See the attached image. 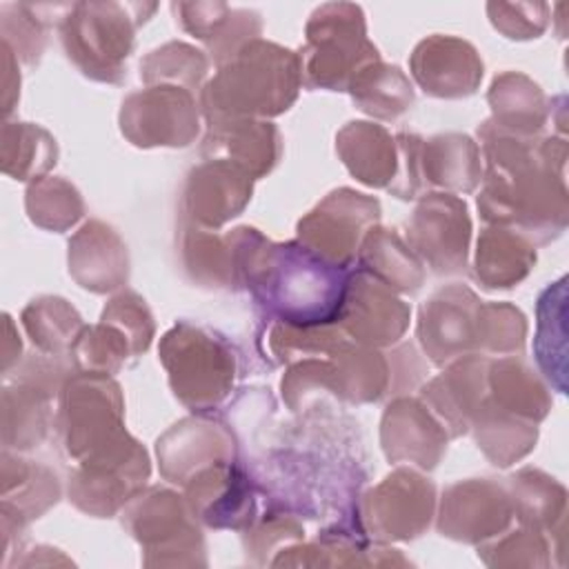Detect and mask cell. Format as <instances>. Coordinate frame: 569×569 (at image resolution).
I'll return each mask as SVG.
<instances>
[{"mask_svg":"<svg viewBox=\"0 0 569 569\" xmlns=\"http://www.w3.org/2000/svg\"><path fill=\"white\" fill-rule=\"evenodd\" d=\"M485 156L478 211L487 224L509 227L549 244L569 222L565 180L567 142L558 136H518L485 120L478 127Z\"/></svg>","mask_w":569,"mask_h":569,"instance_id":"6da1fadb","label":"cell"},{"mask_svg":"<svg viewBox=\"0 0 569 569\" xmlns=\"http://www.w3.org/2000/svg\"><path fill=\"white\" fill-rule=\"evenodd\" d=\"M238 284L280 325L322 327L336 325L351 269L338 267L300 244L271 242L253 227L227 233Z\"/></svg>","mask_w":569,"mask_h":569,"instance_id":"7a4b0ae2","label":"cell"},{"mask_svg":"<svg viewBox=\"0 0 569 569\" xmlns=\"http://www.w3.org/2000/svg\"><path fill=\"white\" fill-rule=\"evenodd\" d=\"M56 427L62 451L82 471L124 476L142 485L149 478L147 451L124 429V400L111 376L71 373L60 389Z\"/></svg>","mask_w":569,"mask_h":569,"instance_id":"3957f363","label":"cell"},{"mask_svg":"<svg viewBox=\"0 0 569 569\" xmlns=\"http://www.w3.org/2000/svg\"><path fill=\"white\" fill-rule=\"evenodd\" d=\"M302 84L300 56L256 38L200 89V109L209 122L264 120L284 113Z\"/></svg>","mask_w":569,"mask_h":569,"instance_id":"277c9868","label":"cell"},{"mask_svg":"<svg viewBox=\"0 0 569 569\" xmlns=\"http://www.w3.org/2000/svg\"><path fill=\"white\" fill-rule=\"evenodd\" d=\"M156 4L140 2H76L60 20V38L69 60L91 80L120 84L136 29Z\"/></svg>","mask_w":569,"mask_h":569,"instance_id":"5b68a950","label":"cell"},{"mask_svg":"<svg viewBox=\"0 0 569 569\" xmlns=\"http://www.w3.org/2000/svg\"><path fill=\"white\" fill-rule=\"evenodd\" d=\"M298 56L302 84L327 91H347L367 64L380 60L367 38L362 9L349 2H329L311 13L307 42Z\"/></svg>","mask_w":569,"mask_h":569,"instance_id":"8992f818","label":"cell"},{"mask_svg":"<svg viewBox=\"0 0 569 569\" xmlns=\"http://www.w3.org/2000/svg\"><path fill=\"white\" fill-rule=\"evenodd\" d=\"M160 362L169 373L173 396L191 411L216 409L233 387L231 347L191 322H178L162 336Z\"/></svg>","mask_w":569,"mask_h":569,"instance_id":"52a82bcc","label":"cell"},{"mask_svg":"<svg viewBox=\"0 0 569 569\" xmlns=\"http://www.w3.org/2000/svg\"><path fill=\"white\" fill-rule=\"evenodd\" d=\"M122 527L142 545L147 567L207 565L198 520L187 500L171 489L138 491L124 505Z\"/></svg>","mask_w":569,"mask_h":569,"instance_id":"ba28073f","label":"cell"},{"mask_svg":"<svg viewBox=\"0 0 569 569\" xmlns=\"http://www.w3.org/2000/svg\"><path fill=\"white\" fill-rule=\"evenodd\" d=\"M200 104L193 93L173 84H151L122 100V136L142 149L189 147L200 131Z\"/></svg>","mask_w":569,"mask_h":569,"instance_id":"9c48e42d","label":"cell"},{"mask_svg":"<svg viewBox=\"0 0 569 569\" xmlns=\"http://www.w3.org/2000/svg\"><path fill=\"white\" fill-rule=\"evenodd\" d=\"M471 218L462 198L429 191L407 220V244L436 276L467 271Z\"/></svg>","mask_w":569,"mask_h":569,"instance_id":"30bf717a","label":"cell"},{"mask_svg":"<svg viewBox=\"0 0 569 569\" xmlns=\"http://www.w3.org/2000/svg\"><path fill=\"white\" fill-rule=\"evenodd\" d=\"M380 220V202L340 187L327 193L298 222V242L331 264L349 269L365 233Z\"/></svg>","mask_w":569,"mask_h":569,"instance_id":"8fae6325","label":"cell"},{"mask_svg":"<svg viewBox=\"0 0 569 569\" xmlns=\"http://www.w3.org/2000/svg\"><path fill=\"white\" fill-rule=\"evenodd\" d=\"M433 507V482L413 469L400 467L362 496L358 520L373 540H411L429 527Z\"/></svg>","mask_w":569,"mask_h":569,"instance_id":"7c38bea8","label":"cell"},{"mask_svg":"<svg viewBox=\"0 0 569 569\" xmlns=\"http://www.w3.org/2000/svg\"><path fill=\"white\" fill-rule=\"evenodd\" d=\"M511 518L513 505L505 482L467 478L442 491L438 531L458 542L480 545L500 536Z\"/></svg>","mask_w":569,"mask_h":569,"instance_id":"4fadbf2b","label":"cell"},{"mask_svg":"<svg viewBox=\"0 0 569 569\" xmlns=\"http://www.w3.org/2000/svg\"><path fill=\"white\" fill-rule=\"evenodd\" d=\"M480 298L465 284H447L429 296L418 311V342L436 367L476 353Z\"/></svg>","mask_w":569,"mask_h":569,"instance_id":"5bb4252c","label":"cell"},{"mask_svg":"<svg viewBox=\"0 0 569 569\" xmlns=\"http://www.w3.org/2000/svg\"><path fill=\"white\" fill-rule=\"evenodd\" d=\"M409 305L396 298V291L362 269H351L336 322L347 338L373 349L396 345L409 327Z\"/></svg>","mask_w":569,"mask_h":569,"instance_id":"9a60e30c","label":"cell"},{"mask_svg":"<svg viewBox=\"0 0 569 569\" xmlns=\"http://www.w3.org/2000/svg\"><path fill=\"white\" fill-rule=\"evenodd\" d=\"M193 518L213 529H249L256 520V487L238 460L211 465L184 485Z\"/></svg>","mask_w":569,"mask_h":569,"instance_id":"2e32d148","label":"cell"},{"mask_svg":"<svg viewBox=\"0 0 569 569\" xmlns=\"http://www.w3.org/2000/svg\"><path fill=\"white\" fill-rule=\"evenodd\" d=\"M253 193V178L227 158H207L184 182V218L202 229H218L240 216Z\"/></svg>","mask_w":569,"mask_h":569,"instance_id":"e0dca14e","label":"cell"},{"mask_svg":"<svg viewBox=\"0 0 569 569\" xmlns=\"http://www.w3.org/2000/svg\"><path fill=\"white\" fill-rule=\"evenodd\" d=\"M409 69L427 96L447 100L473 96L485 71L473 44L442 33H433L416 44Z\"/></svg>","mask_w":569,"mask_h":569,"instance_id":"ac0fdd59","label":"cell"},{"mask_svg":"<svg viewBox=\"0 0 569 569\" xmlns=\"http://www.w3.org/2000/svg\"><path fill=\"white\" fill-rule=\"evenodd\" d=\"M449 433L420 398H393L380 422V445L389 462L433 469L447 451Z\"/></svg>","mask_w":569,"mask_h":569,"instance_id":"d6986e66","label":"cell"},{"mask_svg":"<svg viewBox=\"0 0 569 569\" xmlns=\"http://www.w3.org/2000/svg\"><path fill=\"white\" fill-rule=\"evenodd\" d=\"M160 473L173 485H187L198 471L236 460L233 433L213 420L184 418L156 442Z\"/></svg>","mask_w":569,"mask_h":569,"instance_id":"ffe728a7","label":"cell"},{"mask_svg":"<svg viewBox=\"0 0 569 569\" xmlns=\"http://www.w3.org/2000/svg\"><path fill=\"white\" fill-rule=\"evenodd\" d=\"M489 356L467 353L449 362V367L420 389V400L440 420L449 438L469 431L471 418L487 396Z\"/></svg>","mask_w":569,"mask_h":569,"instance_id":"44dd1931","label":"cell"},{"mask_svg":"<svg viewBox=\"0 0 569 569\" xmlns=\"http://www.w3.org/2000/svg\"><path fill=\"white\" fill-rule=\"evenodd\" d=\"M69 273L87 291L109 293L129 278L127 244L100 220L84 222L69 240Z\"/></svg>","mask_w":569,"mask_h":569,"instance_id":"7402d4cb","label":"cell"},{"mask_svg":"<svg viewBox=\"0 0 569 569\" xmlns=\"http://www.w3.org/2000/svg\"><path fill=\"white\" fill-rule=\"evenodd\" d=\"M171 11L180 27L202 40L220 67L244 44L260 38L262 22L251 9H233L222 2H173Z\"/></svg>","mask_w":569,"mask_h":569,"instance_id":"603a6c76","label":"cell"},{"mask_svg":"<svg viewBox=\"0 0 569 569\" xmlns=\"http://www.w3.org/2000/svg\"><path fill=\"white\" fill-rule=\"evenodd\" d=\"M202 156L227 158L244 169L253 180L267 176L282 156V138L267 120L209 122L202 140Z\"/></svg>","mask_w":569,"mask_h":569,"instance_id":"cb8c5ba5","label":"cell"},{"mask_svg":"<svg viewBox=\"0 0 569 569\" xmlns=\"http://www.w3.org/2000/svg\"><path fill=\"white\" fill-rule=\"evenodd\" d=\"M336 151L347 171L362 184L389 189L396 180L398 144L382 124L347 122L336 136Z\"/></svg>","mask_w":569,"mask_h":569,"instance_id":"d4e9b609","label":"cell"},{"mask_svg":"<svg viewBox=\"0 0 569 569\" xmlns=\"http://www.w3.org/2000/svg\"><path fill=\"white\" fill-rule=\"evenodd\" d=\"M420 176L425 193H471L482 182L480 147L465 133H440L422 140Z\"/></svg>","mask_w":569,"mask_h":569,"instance_id":"484cf974","label":"cell"},{"mask_svg":"<svg viewBox=\"0 0 569 569\" xmlns=\"http://www.w3.org/2000/svg\"><path fill=\"white\" fill-rule=\"evenodd\" d=\"M536 267V244L522 233L489 224L476 244L473 278L485 289H511Z\"/></svg>","mask_w":569,"mask_h":569,"instance_id":"4316f807","label":"cell"},{"mask_svg":"<svg viewBox=\"0 0 569 569\" xmlns=\"http://www.w3.org/2000/svg\"><path fill=\"white\" fill-rule=\"evenodd\" d=\"M487 102L491 122L509 133L540 136L549 120V98L529 76L505 71L491 80Z\"/></svg>","mask_w":569,"mask_h":569,"instance_id":"83f0119b","label":"cell"},{"mask_svg":"<svg viewBox=\"0 0 569 569\" xmlns=\"http://www.w3.org/2000/svg\"><path fill=\"white\" fill-rule=\"evenodd\" d=\"M358 269L398 293H416L425 282V264L393 231L373 224L358 247Z\"/></svg>","mask_w":569,"mask_h":569,"instance_id":"f1b7e54d","label":"cell"},{"mask_svg":"<svg viewBox=\"0 0 569 569\" xmlns=\"http://www.w3.org/2000/svg\"><path fill=\"white\" fill-rule=\"evenodd\" d=\"M478 447L496 467H511L525 458L538 440V422L496 405L489 393L476 409L469 427Z\"/></svg>","mask_w":569,"mask_h":569,"instance_id":"f546056e","label":"cell"},{"mask_svg":"<svg viewBox=\"0 0 569 569\" xmlns=\"http://www.w3.org/2000/svg\"><path fill=\"white\" fill-rule=\"evenodd\" d=\"M487 393L502 409L533 422L545 420L551 409L549 387L522 358L516 356L489 360Z\"/></svg>","mask_w":569,"mask_h":569,"instance_id":"4dcf8cb0","label":"cell"},{"mask_svg":"<svg viewBox=\"0 0 569 569\" xmlns=\"http://www.w3.org/2000/svg\"><path fill=\"white\" fill-rule=\"evenodd\" d=\"M513 516L527 529L540 533H560L567 511L565 487L540 469H520L507 478Z\"/></svg>","mask_w":569,"mask_h":569,"instance_id":"1f68e13d","label":"cell"},{"mask_svg":"<svg viewBox=\"0 0 569 569\" xmlns=\"http://www.w3.org/2000/svg\"><path fill=\"white\" fill-rule=\"evenodd\" d=\"M538 329L533 338V353L540 371L558 393H565L567 378V278L551 282L540 296L536 307Z\"/></svg>","mask_w":569,"mask_h":569,"instance_id":"d6a6232c","label":"cell"},{"mask_svg":"<svg viewBox=\"0 0 569 569\" xmlns=\"http://www.w3.org/2000/svg\"><path fill=\"white\" fill-rule=\"evenodd\" d=\"M353 104L378 120H396L413 104V87L396 64L371 62L349 84Z\"/></svg>","mask_w":569,"mask_h":569,"instance_id":"836d02e7","label":"cell"},{"mask_svg":"<svg viewBox=\"0 0 569 569\" xmlns=\"http://www.w3.org/2000/svg\"><path fill=\"white\" fill-rule=\"evenodd\" d=\"M22 327L42 353L67 356L84 325L64 298L40 296L24 307Z\"/></svg>","mask_w":569,"mask_h":569,"instance_id":"e575fe53","label":"cell"},{"mask_svg":"<svg viewBox=\"0 0 569 569\" xmlns=\"http://www.w3.org/2000/svg\"><path fill=\"white\" fill-rule=\"evenodd\" d=\"M58 160L56 138L31 122H4L2 171L16 180L40 178Z\"/></svg>","mask_w":569,"mask_h":569,"instance_id":"d590c367","label":"cell"},{"mask_svg":"<svg viewBox=\"0 0 569 569\" xmlns=\"http://www.w3.org/2000/svg\"><path fill=\"white\" fill-rule=\"evenodd\" d=\"M2 460H7L16 471L18 480H2V507L11 509L22 522L40 518L60 498V482L49 467L36 465L33 460L9 458L4 449Z\"/></svg>","mask_w":569,"mask_h":569,"instance_id":"8d00e7d4","label":"cell"},{"mask_svg":"<svg viewBox=\"0 0 569 569\" xmlns=\"http://www.w3.org/2000/svg\"><path fill=\"white\" fill-rule=\"evenodd\" d=\"M182 260L191 278L207 287H236V262L229 238L211 229H187L182 238Z\"/></svg>","mask_w":569,"mask_h":569,"instance_id":"74e56055","label":"cell"},{"mask_svg":"<svg viewBox=\"0 0 569 569\" xmlns=\"http://www.w3.org/2000/svg\"><path fill=\"white\" fill-rule=\"evenodd\" d=\"M207 71H209L207 56L200 49L178 40L153 49L140 62V78L147 87L173 84L191 93L200 89L202 80L207 78Z\"/></svg>","mask_w":569,"mask_h":569,"instance_id":"f35d334b","label":"cell"},{"mask_svg":"<svg viewBox=\"0 0 569 569\" xmlns=\"http://www.w3.org/2000/svg\"><path fill=\"white\" fill-rule=\"evenodd\" d=\"M24 204L33 224L58 233L73 227L84 213L80 191L71 182L56 176L31 182Z\"/></svg>","mask_w":569,"mask_h":569,"instance_id":"ab89813d","label":"cell"},{"mask_svg":"<svg viewBox=\"0 0 569 569\" xmlns=\"http://www.w3.org/2000/svg\"><path fill=\"white\" fill-rule=\"evenodd\" d=\"M129 356L133 353L127 336L104 320L93 327H82L69 351L76 371H96L107 376L120 371Z\"/></svg>","mask_w":569,"mask_h":569,"instance_id":"60d3db41","label":"cell"},{"mask_svg":"<svg viewBox=\"0 0 569 569\" xmlns=\"http://www.w3.org/2000/svg\"><path fill=\"white\" fill-rule=\"evenodd\" d=\"M527 338L525 313L509 302H480L476 327V353L511 356L522 351Z\"/></svg>","mask_w":569,"mask_h":569,"instance_id":"b9f144b4","label":"cell"},{"mask_svg":"<svg viewBox=\"0 0 569 569\" xmlns=\"http://www.w3.org/2000/svg\"><path fill=\"white\" fill-rule=\"evenodd\" d=\"M478 556L489 567H549V542L536 529H518L478 545Z\"/></svg>","mask_w":569,"mask_h":569,"instance_id":"7bdbcfd3","label":"cell"},{"mask_svg":"<svg viewBox=\"0 0 569 569\" xmlns=\"http://www.w3.org/2000/svg\"><path fill=\"white\" fill-rule=\"evenodd\" d=\"M100 320L118 327L127 336L133 356L147 351L156 333L153 316L136 291H122L113 296L109 305L102 309Z\"/></svg>","mask_w":569,"mask_h":569,"instance_id":"ee69618b","label":"cell"},{"mask_svg":"<svg viewBox=\"0 0 569 569\" xmlns=\"http://www.w3.org/2000/svg\"><path fill=\"white\" fill-rule=\"evenodd\" d=\"M487 13L491 24L509 40L540 38L549 24L547 2H489Z\"/></svg>","mask_w":569,"mask_h":569,"instance_id":"f6af8a7d","label":"cell"},{"mask_svg":"<svg viewBox=\"0 0 569 569\" xmlns=\"http://www.w3.org/2000/svg\"><path fill=\"white\" fill-rule=\"evenodd\" d=\"M251 540L247 538V553H264L271 551L276 545L284 542L287 547L302 538V527L291 516H264V520L256 529H247Z\"/></svg>","mask_w":569,"mask_h":569,"instance_id":"bcb514c9","label":"cell"}]
</instances>
